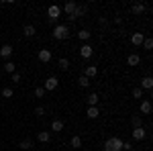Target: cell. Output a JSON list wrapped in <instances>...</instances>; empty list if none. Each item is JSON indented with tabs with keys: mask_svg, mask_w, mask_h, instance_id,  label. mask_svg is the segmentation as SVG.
<instances>
[{
	"mask_svg": "<svg viewBox=\"0 0 153 151\" xmlns=\"http://www.w3.org/2000/svg\"><path fill=\"white\" fill-rule=\"evenodd\" d=\"M68 35H70L68 25H55V27H53V39L63 41V39H68Z\"/></svg>",
	"mask_w": 153,
	"mask_h": 151,
	"instance_id": "cell-1",
	"label": "cell"
},
{
	"mask_svg": "<svg viewBox=\"0 0 153 151\" xmlns=\"http://www.w3.org/2000/svg\"><path fill=\"white\" fill-rule=\"evenodd\" d=\"M104 149L106 151H123V139H118V137H110V139H106Z\"/></svg>",
	"mask_w": 153,
	"mask_h": 151,
	"instance_id": "cell-2",
	"label": "cell"
},
{
	"mask_svg": "<svg viewBox=\"0 0 153 151\" xmlns=\"http://www.w3.org/2000/svg\"><path fill=\"white\" fill-rule=\"evenodd\" d=\"M47 14H49V21L55 23V21L59 19V14H61V6H59V4H51V6L47 8Z\"/></svg>",
	"mask_w": 153,
	"mask_h": 151,
	"instance_id": "cell-3",
	"label": "cell"
},
{
	"mask_svg": "<svg viewBox=\"0 0 153 151\" xmlns=\"http://www.w3.org/2000/svg\"><path fill=\"white\" fill-rule=\"evenodd\" d=\"M57 86H59V80L55 76H49L47 80H45V84H43V90H45V92H47V90H55Z\"/></svg>",
	"mask_w": 153,
	"mask_h": 151,
	"instance_id": "cell-4",
	"label": "cell"
},
{
	"mask_svg": "<svg viewBox=\"0 0 153 151\" xmlns=\"http://www.w3.org/2000/svg\"><path fill=\"white\" fill-rule=\"evenodd\" d=\"M86 10H88L86 6H76V10H74V14H70V16H68V21H71V23H74V21L82 19L84 14H86Z\"/></svg>",
	"mask_w": 153,
	"mask_h": 151,
	"instance_id": "cell-5",
	"label": "cell"
},
{
	"mask_svg": "<svg viewBox=\"0 0 153 151\" xmlns=\"http://www.w3.org/2000/svg\"><path fill=\"white\" fill-rule=\"evenodd\" d=\"M92 53H94V49H92V45H88V43H84V45L80 47V55H82L84 59L92 57Z\"/></svg>",
	"mask_w": 153,
	"mask_h": 151,
	"instance_id": "cell-6",
	"label": "cell"
},
{
	"mask_svg": "<svg viewBox=\"0 0 153 151\" xmlns=\"http://www.w3.org/2000/svg\"><path fill=\"white\" fill-rule=\"evenodd\" d=\"M37 57H39V61H43V63H49V61H51V51H49V49H41V51L37 53Z\"/></svg>",
	"mask_w": 153,
	"mask_h": 151,
	"instance_id": "cell-7",
	"label": "cell"
},
{
	"mask_svg": "<svg viewBox=\"0 0 153 151\" xmlns=\"http://www.w3.org/2000/svg\"><path fill=\"white\" fill-rule=\"evenodd\" d=\"M145 135H147V131H145L143 127L133 129V139H135V141H143V139H145Z\"/></svg>",
	"mask_w": 153,
	"mask_h": 151,
	"instance_id": "cell-8",
	"label": "cell"
},
{
	"mask_svg": "<svg viewBox=\"0 0 153 151\" xmlns=\"http://www.w3.org/2000/svg\"><path fill=\"white\" fill-rule=\"evenodd\" d=\"M84 76H86L88 80H92V78H96V76H98V68H96V65H88V68L84 70Z\"/></svg>",
	"mask_w": 153,
	"mask_h": 151,
	"instance_id": "cell-9",
	"label": "cell"
},
{
	"mask_svg": "<svg viewBox=\"0 0 153 151\" xmlns=\"http://www.w3.org/2000/svg\"><path fill=\"white\" fill-rule=\"evenodd\" d=\"M143 39H145L143 33H133V35H131V43L135 47H139V45H143Z\"/></svg>",
	"mask_w": 153,
	"mask_h": 151,
	"instance_id": "cell-10",
	"label": "cell"
},
{
	"mask_svg": "<svg viewBox=\"0 0 153 151\" xmlns=\"http://www.w3.org/2000/svg\"><path fill=\"white\" fill-rule=\"evenodd\" d=\"M37 139L41 141V143H49V141H51V133H49V131H39V133H37Z\"/></svg>",
	"mask_w": 153,
	"mask_h": 151,
	"instance_id": "cell-11",
	"label": "cell"
},
{
	"mask_svg": "<svg viewBox=\"0 0 153 151\" xmlns=\"http://www.w3.org/2000/svg\"><path fill=\"white\" fill-rule=\"evenodd\" d=\"M86 116H88V118H98V116H100V110H98V106H88V110H86Z\"/></svg>",
	"mask_w": 153,
	"mask_h": 151,
	"instance_id": "cell-12",
	"label": "cell"
},
{
	"mask_svg": "<svg viewBox=\"0 0 153 151\" xmlns=\"http://www.w3.org/2000/svg\"><path fill=\"white\" fill-rule=\"evenodd\" d=\"M139 63H141V57L137 53H131L129 57H127V65H139Z\"/></svg>",
	"mask_w": 153,
	"mask_h": 151,
	"instance_id": "cell-13",
	"label": "cell"
},
{
	"mask_svg": "<svg viewBox=\"0 0 153 151\" xmlns=\"http://www.w3.org/2000/svg\"><path fill=\"white\" fill-rule=\"evenodd\" d=\"M141 88H145V90H151L153 88V78L151 76H145L141 80Z\"/></svg>",
	"mask_w": 153,
	"mask_h": 151,
	"instance_id": "cell-14",
	"label": "cell"
},
{
	"mask_svg": "<svg viewBox=\"0 0 153 151\" xmlns=\"http://www.w3.org/2000/svg\"><path fill=\"white\" fill-rule=\"evenodd\" d=\"M76 6H78V4H76L74 0H70V2H65V6H63L61 10H65V12H68V16H70V14H74V10H76Z\"/></svg>",
	"mask_w": 153,
	"mask_h": 151,
	"instance_id": "cell-15",
	"label": "cell"
},
{
	"mask_svg": "<svg viewBox=\"0 0 153 151\" xmlns=\"http://www.w3.org/2000/svg\"><path fill=\"white\" fill-rule=\"evenodd\" d=\"M151 108H153V106H151L149 100H143V102H141V112H143V115H151Z\"/></svg>",
	"mask_w": 153,
	"mask_h": 151,
	"instance_id": "cell-16",
	"label": "cell"
},
{
	"mask_svg": "<svg viewBox=\"0 0 153 151\" xmlns=\"http://www.w3.org/2000/svg\"><path fill=\"white\" fill-rule=\"evenodd\" d=\"M70 145L74 147V149H80V147H82V137L74 135V137H71V141H70Z\"/></svg>",
	"mask_w": 153,
	"mask_h": 151,
	"instance_id": "cell-17",
	"label": "cell"
},
{
	"mask_svg": "<svg viewBox=\"0 0 153 151\" xmlns=\"http://www.w3.org/2000/svg\"><path fill=\"white\" fill-rule=\"evenodd\" d=\"M0 55H2V57H10L12 55V47L10 45H2L0 47Z\"/></svg>",
	"mask_w": 153,
	"mask_h": 151,
	"instance_id": "cell-18",
	"label": "cell"
},
{
	"mask_svg": "<svg viewBox=\"0 0 153 151\" xmlns=\"http://www.w3.org/2000/svg\"><path fill=\"white\" fill-rule=\"evenodd\" d=\"M133 12H135V14H143V12H145V4H143V2H135V4H133Z\"/></svg>",
	"mask_w": 153,
	"mask_h": 151,
	"instance_id": "cell-19",
	"label": "cell"
},
{
	"mask_svg": "<svg viewBox=\"0 0 153 151\" xmlns=\"http://www.w3.org/2000/svg\"><path fill=\"white\" fill-rule=\"evenodd\" d=\"M98 100H100V98H98V94H90V96H88V100H86V102H88V106H98Z\"/></svg>",
	"mask_w": 153,
	"mask_h": 151,
	"instance_id": "cell-20",
	"label": "cell"
},
{
	"mask_svg": "<svg viewBox=\"0 0 153 151\" xmlns=\"http://www.w3.org/2000/svg\"><path fill=\"white\" fill-rule=\"evenodd\" d=\"M21 149H25V151H31L33 149V141L31 139H25V141H21V145H19Z\"/></svg>",
	"mask_w": 153,
	"mask_h": 151,
	"instance_id": "cell-21",
	"label": "cell"
},
{
	"mask_svg": "<svg viewBox=\"0 0 153 151\" xmlns=\"http://www.w3.org/2000/svg\"><path fill=\"white\" fill-rule=\"evenodd\" d=\"M51 131H55V133L63 131V123H61V121H53V123H51Z\"/></svg>",
	"mask_w": 153,
	"mask_h": 151,
	"instance_id": "cell-22",
	"label": "cell"
},
{
	"mask_svg": "<svg viewBox=\"0 0 153 151\" xmlns=\"http://www.w3.org/2000/svg\"><path fill=\"white\" fill-rule=\"evenodd\" d=\"M78 37H80V39H82V41H88V39H90V37H92V33H90V31H86V29H82V31H80V33H78Z\"/></svg>",
	"mask_w": 153,
	"mask_h": 151,
	"instance_id": "cell-23",
	"label": "cell"
},
{
	"mask_svg": "<svg viewBox=\"0 0 153 151\" xmlns=\"http://www.w3.org/2000/svg\"><path fill=\"white\" fill-rule=\"evenodd\" d=\"M90 82H92V80H88L86 76H80V78H78V84H80L82 88H88V86H90Z\"/></svg>",
	"mask_w": 153,
	"mask_h": 151,
	"instance_id": "cell-24",
	"label": "cell"
},
{
	"mask_svg": "<svg viewBox=\"0 0 153 151\" xmlns=\"http://www.w3.org/2000/svg\"><path fill=\"white\" fill-rule=\"evenodd\" d=\"M143 47H145L147 51H151V49H153V39H149V37H145V39H143Z\"/></svg>",
	"mask_w": 153,
	"mask_h": 151,
	"instance_id": "cell-25",
	"label": "cell"
},
{
	"mask_svg": "<svg viewBox=\"0 0 153 151\" xmlns=\"http://www.w3.org/2000/svg\"><path fill=\"white\" fill-rule=\"evenodd\" d=\"M25 35L33 37V35H35V27H33V25H25Z\"/></svg>",
	"mask_w": 153,
	"mask_h": 151,
	"instance_id": "cell-26",
	"label": "cell"
},
{
	"mask_svg": "<svg viewBox=\"0 0 153 151\" xmlns=\"http://www.w3.org/2000/svg\"><path fill=\"white\" fill-rule=\"evenodd\" d=\"M14 68H16V65H14L12 61H6V63H4V71H6V74H14Z\"/></svg>",
	"mask_w": 153,
	"mask_h": 151,
	"instance_id": "cell-27",
	"label": "cell"
},
{
	"mask_svg": "<svg viewBox=\"0 0 153 151\" xmlns=\"http://www.w3.org/2000/svg\"><path fill=\"white\" fill-rule=\"evenodd\" d=\"M68 68H70V61H68L65 57H61V59H59V70H63V71H65Z\"/></svg>",
	"mask_w": 153,
	"mask_h": 151,
	"instance_id": "cell-28",
	"label": "cell"
},
{
	"mask_svg": "<svg viewBox=\"0 0 153 151\" xmlns=\"http://www.w3.org/2000/svg\"><path fill=\"white\" fill-rule=\"evenodd\" d=\"M131 123H133V129H137V127H143V125H141V116H137V115H135L133 118H131Z\"/></svg>",
	"mask_w": 153,
	"mask_h": 151,
	"instance_id": "cell-29",
	"label": "cell"
},
{
	"mask_svg": "<svg viewBox=\"0 0 153 151\" xmlns=\"http://www.w3.org/2000/svg\"><path fill=\"white\" fill-rule=\"evenodd\" d=\"M2 96H4V98H12V96H14L12 88H2Z\"/></svg>",
	"mask_w": 153,
	"mask_h": 151,
	"instance_id": "cell-30",
	"label": "cell"
},
{
	"mask_svg": "<svg viewBox=\"0 0 153 151\" xmlns=\"http://www.w3.org/2000/svg\"><path fill=\"white\" fill-rule=\"evenodd\" d=\"M133 98H137V100H141V98H143V90H141V88H135V90H133Z\"/></svg>",
	"mask_w": 153,
	"mask_h": 151,
	"instance_id": "cell-31",
	"label": "cell"
},
{
	"mask_svg": "<svg viewBox=\"0 0 153 151\" xmlns=\"http://www.w3.org/2000/svg\"><path fill=\"white\" fill-rule=\"evenodd\" d=\"M35 96H37V98H43V96H45V90H43L41 86H39V88H35Z\"/></svg>",
	"mask_w": 153,
	"mask_h": 151,
	"instance_id": "cell-32",
	"label": "cell"
},
{
	"mask_svg": "<svg viewBox=\"0 0 153 151\" xmlns=\"http://www.w3.org/2000/svg\"><path fill=\"white\" fill-rule=\"evenodd\" d=\"M35 115L37 116H45V108H43V106H37V108H35Z\"/></svg>",
	"mask_w": 153,
	"mask_h": 151,
	"instance_id": "cell-33",
	"label": "cell"
},
{
	"mask_svg": "<svg viewBox=\"0 0 153 151\" xmlns=\"http://www.w3.org/2000/svg\"><path fill=\"white\" fill-rule=\"evenodd\" d=\"M21 80H23V78H21V74H16V71H14V74H12V82H16V84H19Z\"/></svg>",
	"mask_w": 153,
	"mask_h": 151,
	"instance_id": "cell-34",
	"label": "cell"
},
{
	"mask_svg": "<svg viewBox=\"0 0 153 151\" xmlns=\"http://www.w3.org/2000/svg\"><path fill=\"white\" fill-rule=\"evenodd\" d=\"M123 149H125V151H129V149H133V145H131L129 141H123Z\"/></svg>",
	"mask_w": 153,
	"mask_h": 151,
	"instance_id": "cell-35",
	"label": "cell"
},
{
	"mask_svg": "<svg viewBox=\"0 0 153 151\" xmlns=\"http://www.w3.org/2000/svg\"><path fill=\"white\" fill-rule=\"evenodd\" d=\"M65 151H71V149H65Z\"/></svg>",
	"mask_w": 153,
	"mask_h": 151,
	"instance_id": "cell-36",
	"label": "cell"
}]
</instances>
